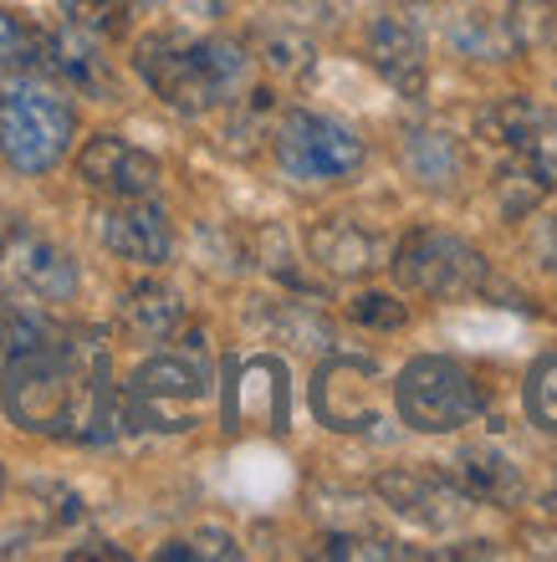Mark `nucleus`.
<instances>
[{
    "mask_svg": "<svg viewBox=\"0 0 557 562\" xmlns=\"http://www.w3.org/2000/svg\"><path fill=\"white\" fill-rule=\"evenodd\" d=\"M148 5H159V0H148Z\"/></svg>",
    "mask_w": 557,
    "mask_h": 562,
    "instance_id": "nucleus-31",
    "label": "nucleus"
},
{
    "mask_svg": "<svg viewBox=\"0 0 557 562\" xmlns=\"http://www.w3.org/2000/svg\"><path fill=\"white\" fill-rule=\"evenodd\" d=\"M0 281L21 292L26 302H73L77 296V261L46 240L31 225H5L0 231Z\"/></svg>",
    "mask_w": 557,
    "mask_h": 562,
    "instance_id": "nucleus-9",
    "label": "nucleus"
},
{
    "mask_svg": "<svg viewBox=\"0 0 557 562\" xmlns=\"http://www.w3.org/2000/svg\"><path fill=\"white\" fill-rule=\"evenodd\" d=\"M455 475H460V496L481 506H512L522 496V471L501 445H470L455 456Z\"/></svg>",
    "mask_w": 557,
    "mask_h": 562,
    "instance_id": "nucleus-17",
    "label": "nucleus"
},
{
    "mask_svg": "<svg viewBox=\"0 0 557 562\" xmlns=\"http://www.w3.org/2000/svg\"><path fill=\"white\" fill-rule=\"evenodd\" d=\"M271 148H277L281 175L302 179V184H333V179L358 175V164H364V138L348 123L327 119V113H308V108H292L277 123Z\"/></svg>",
    "mask_w": 557,
    "mask_h": 562,
    "instance_id": "nucleus-6",
    "label": "nucleus"
},
{
    "mask_svg": "<svg viewBox=\"0 0 557 562\" xmlns=\"http://www.w3.org/2000/svg\"><path fill=\"white\" fill-rule=\"evenodd\" d=\"M159 562H200V558H221V562H235L241 558V542H235L225 527H200L194 537H175L154 552Z\"/></svg>",
    "mask_w": 557,
    "mask_h": 562,
    "instance_id": "nucleus-23",
    "label": "nucleus"
},
{
    "mask_svg": "<svg viewBox=\"0 0 557 562\" xmlns=\"http://www.w3.org/2000/svg\"><path fill=\"white\" fill-rule=\"evenodd\" d=\"M501 26L516 52H547L557 46V0H506Z\"/></svg>",
    "mask_w": 557,
    "mask_h": 562,
    "instance_id": "nucleus-21",
    "label": "nucleus"
},
{
    "mask_svg": "<svg viewBox=\"0 0 557 562\" xmlns=\"http://www.w3.org/2000/svg\"><path fill=\"white\" fill-rule=\"evenodd\" d=\"M348 312H353V323L374 327V333H399V327L410 323V307L394 292H358Z\"/></svg>",
    "mask_w": 557,
    "mask_h": 562,
    "instance_id": "nucleus-26",
    "label": "nucleus"
},
{
    "mask_svg": "<svg viewBox=\"0 0 557 562\" xmlns=\"http://www.w3.org/2000/svg\"><path fill=\"white\" fill-rule=\"evenodd\" d=\"M42 77L52 82H67V88H82L92 98H113V72H108V61L98 57V42H92L88 31H46V57H42Z\"/></svg>",
    "mask_w": 557,
    "mask_h": 562,
    "instance_id": "nucleus-16",
    "label": "nucleus"
},
{
    "mask_svg": "<svg viewBox=\"0 0 557 562\" xmlns=\"http://www.w3.org/2000/svg\"><path fill=\"white\" fill-rule=\"evenodd\" d=\"M527 419L557 435V353H543L527 369Z\"/></svg>",
    "mask_w": 557,
    "mask_h": 562,
    "instance_id": "nucleus-24",
    "label": "nucleus"
},
{
    "mask_svg": "<svg viewBox=\"0 0 557 562\" xmlns=\"http://www.w3.org/2000/svg\"><path fill=\"white\" fill-rule=\"evenodd\" d=\"M374 491L389 502V512H399V517L414 521V527H430V532L455 527L460 512L470 506L466 496H460V486H450L445 475H430V471H383L379 481H374Z\"/></svg>",
    "mask_w": 557,
    "mask_h": 562,
    "instance_id": "nucleus-12",
    "label": "nucleus"
},
{
    "mask_svg": "<svg viewBox=\"0 0 557 562\" xmlns=\"http://www.w3.org/2000/svg\"><path fill=\"white\" fill-rule=\"evenodd\" d=\"M133 72L148 82V92L164 108H175L185 119H200L210 108L231 103L246 88L250 57L246 46L225 36H179V31H154L133 52Z\"/></svg>",
    "mask_w": 557,
    "mask_h": 562,
    "instance_id": "nucleus-1",
    "label": "nucleus"
},
{
    "mask_svg": "<svg viewBox=\"0 0 557 562\" xmlns=\"http://www.w3.org/2000/svg\"><path fill=\"white\" fill-rule=\"evenodd\" d=\"M73 558H123V552H118V548H108V542H92V548L73 552Z\"/></svg>",
    "mask_w": 557,
    "mask_h": 562,
    "instance_id": "nucleus-29",
    "label": "nucleus"
},
{
    "mask_svg": "<svg viewBox=\"0 0 557 562\" xmlns=\"http://www.w3.org/2000/svg\"><path fill=\"white\" fill-rule=\"evenodd\" d=\"M308 251L312 261L333 277H364V271L383 267L389 256H383V240L374 231H364L358 221L348 215H333V221H318L308 231Z\"/></svg>",
    "mask_w": 557,
    "mask_h": 562,
    "instance_id": "nucleus-15",
    "label": "nucleus"
},
{
    "mask_svg": "<svg viewBox=\"0 0 557 562\" xmlns=\"http://www.w3.org/2000/svg\"><path fill=\"white\" fill-rule=\"evenodd\" d=\"M62 11L88 36H123L129 31V0H62Z\"/></svg>",
    "mask_w": 557,
    "mask_h": 562,
    "instance_id": "nucleus-25",
    "label": "nucleus"
},
{
    "mask_svg": "<svg viewBox=\"0 0 557 562\" xmlns=\"http://www.w3.org/2000/svg\"><path fill=\"white\" fill-rule=\"evenodd\" d=\"M404 169L414 175V184L445 194L466 175V144L450 128H410L404 134Z\"/></svg>",
    "mask_w": 557,
    "mask_h": 562,
    "instance_id": "nucleus-18",
    "label": "nucleus"
},
{
    "mask_svg": "<svg viewBox=\"0 0 557 562\" xmlns=\"http://www.w3.org/2000/svg\"><path fill=\"white\" fill-rule=\"evenodd\" d=\"M210 400V363L205 353H159L138 363L123 389V419L154 435H185L200 425Z\"/></svg>",
    "mask_w": 557,
    "mask_h": 562,
    "instance_id": "nucleus-4",
    "label": "nucleus"
},
{
    "mask_svg": "<svg viewBox=\"0 0 557 562\" xmlns=\"http://www.w3.org/2000/svg\"><path fill=\"white\" fill-rule=\"evenodd\" d=\"M77 179L88 184V190L108 194V200H144V194L159 190V159L148 154V148L129 144V138L118 134H92L77 154Z\"/></svg>",
    "mask_w": 557,
    "mask_h": 562,
    "instance_id": "nucleus-10",
    "label": "nucleus"
},
{
    "mask_svg": "<svg viewBox=\"0 0 557 562\" xmlns=\"http://www.w3.org/2000/svg\"><path fill=\"white\" fill-rule=\"evenodd\" d=\"M0 491H5V465H0Z\"/></svg>",
    "mask_w": 557,
    "mask_h": 562,
    "instance_id": "nucleus-30",
    "label": "nucleus"
},
{
    "mask_svg": "<svg viewBox=\"0 0 557 562\" xmlns=\"http://www.w3.org/2000/svg\"><path fill=\"white\" fill-rule=\"evenodd\" d=\"M450 46L466 61H506L516 52L512 36H506V26H501V21H491V15H481V11H460V15H455V21H450Z\"/></svg>",
    "mask_w": 557,
    "mask_h": 562,
    "instance_id": "nucleus-20",
    "label": "nucleus"
},
{
    "mask_svg": "<svg viewBox=\"0 0 557 562\" xmlns=\"http://www.w3.org/2000/svg\"><path fill=\"white\" fill-rule=\"evenodd\" d=\"M394 409L414 435H455L481 419L486 409V384L445 353H420L410 358L394 379Z\"/></svg>",
    "mask_w": 557,
    "mask_h": 562,
    "instance_id": "nucleus-3",
    "label": "nucleus"
},
{
    "mask_svg": "<svg viewBox=\"0 0 557 562\" xmlns=\"http://www.w3.org/2000/svg\"><path fill=\"white\" fill-rule=\"evenodd\" d=\"M103 246L118 261H133V267H164L175 256V225H169V210L144 194V200H113V210L98 225Z\"/></svg>",
    "mask_w": 557,
    "mask_h": 562,
    "instance_id": "nucleus-11",
    "label": "nucleus"
},
{
    "mask_svg": "<svg viewBox=\"0 0 557 562\" xmlns=\"http://www.w3.org/2000/svg\"><path fill=\"white\" fill-rule=\"evenodd\" d=\"M42 57H46V31L31 26L26 15H15L0 5V67H5V72L42 77Z\"/></svg>",
    "mask_w": 557,
    "mask_h": 562,
    "instance_id": "nucleus-22",
    "label": "nucleus"
},
{
    "mask_svg": "<svg viewBox=\"0 0 557 562\" xmlns=\"http://www.w3.org/2000/svg\"><path fill=\"white\" fill-rule=\"evenodd\" d=\"M557 184V154L553 148H516V154H497V205L506 221L532 215Z\"/></svg>",
    "mask_w": 557,
    "mask_h": 562,
    "instance_id": "nucleus-14",
    "label": "nucleus"
},
{
    "mask_svg": "<svg viewBox=\"0 0 557 562\" xmlns=\"http://www.w3.org/2000/svg\"><path fill=\"white\" fill-rule=\"evenodd\" d=\"M118 312H123V323L148 342L175 338L179 327H185V302H179V292L164 286V281H133L129 292H123V302H118Z\"/></svg>",
    "mask_w": 557,
    "mask_h": 562,
    "instance_id": "nucleus-19",
    "label": "nucleus"
},
{
    "mask_svg": "<svg viewBox=\"0 0 557 562\" xmlns=\"http://www.w3.org/2000/svg\"><path fill=\"white\" fill-rule=\"evenodd\" d=\"M77 134V108L52 77L0 72V159L15 175H52Z\"/></svg>",
    "mask_w": 557,
    "mask_h": 562,
    "instance_id": "nucleus-2",
    "label": "nucleus"
},
{
    "mask_svg": "<svg viewBox=\"0 0 557 562\" xmlns=\"http://www.w3.org/2000/svg\"><path fill=\"white\" fill-rule=\"evenodd\" d=\"M394 281L404 292L435 296V302H466L486 286V256L470 240L450 236V231H410L389 256Z\"/></svg>",
    "mask_w": 557,
    "mask_h": 562,
    "instance_id": "nucleus-5",
    "label": "nucleus"
},
{
    "mask_svg": "<svg viewBox=\"0 0 557 562\" xmlns=\"http://www.w3.org/2000/svg\"><path fill=\"white\" fill-rule=\"evenodd\" d=\"M308 400L323 429H333V435H368L374 425H383L389 384H383V369L374 358L337 353L312 373Z\"/></svg>",
    "mask_w": 557,
    "mask_h": 562,
    "instance_id": "nucleus-7",
    "label": "nucleus"
},
{
    "mask_svg": "<svg viewBox=\"0 0 557 562\" xmlns=\"http://www.w3.org/2000/svg\"><path fill=\"white\" fill-rule=\"evenodd\" d=\"M368 67L394 92H404V98H420V92L430 88L425 42H420V31H414L410 21H399V15H379V21L368 26Z\"/></svg>",
    "mask_w": 557,
    "mask_h": 562,
    "instance_id": "nucleus-13",
    "label": "nucleus"
},
{
    "mask_svg": "<svg viewBox=\"0 0 557 562\" xmlns=\"http://www.w3.org/2000/svg\"><path fill=\"white\" fill-rule=\"evenodd\" d=\"M543 256H547V267H553V277H557V221H547V231H543Z\"/></svg>",
    "mask_w": 557,
    "mask_h": 562,
    "instance_id": "nucleus-28",
    "label": "nucleus"
},
{
    "mask_svg": "<svg viewBox=\"0 0 557 562\" xmlns=\"http://www.w3.org/2000/svg\"><path fill=\"white\" fill-rule=\"evenodd\" d=\"M292 419V373L271 353L256 358H231L225 363V404H221V429H250L261 425L281 435Z\"/></svg>",
    "mask_w": 557,
    "mask_h": 562,
    "instance_id": "nucleus-8",
    "label": "nucleus"
},
{
    "mask_svg": "<svg viewBox=\"0 0 557 562\" xmlns=\"http://www.w3.org/2000/svg\"><path fill=\"white\" fill-rule=\"evenodd\" d=\"M266 61H271L277 72H308L312 67V42L308 36H297V31H277V36L266 42Z\"/></svg>",
    "mask_w": 557,
    "mask_h": 562,
    "instance_id": "nucleus-27",
    "label": "nucleus"
}]
</instances>
